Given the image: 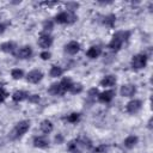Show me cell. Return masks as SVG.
<instances>
[{"instance_id":"cell-10","label":"cell","mask_w":153,"mask_h":153,"mask_svg":"<svg viewBox=\"0 0 153 153\" xmlns=\"http://www.w3.org/2000/svg\"><path fill=\"white\" fill-rule=\"evenodd\" d=\"M79 50H80V44L76 41H71L65 45V51L69 55H75Z\"/></svg>"},{"instance_id":"cell-11","label":"cell","mask_w":153,"mask_h":153,"mask_svg":"<svg viewBox=\"0 0 153 153\" xmlns=\"http://www.w3.org/2000/svg\"><path fill=\"white\" fill-rule=\"evenodd\" d=\"M114 96H115V91L114 90H108V91H104V92L98 94V100L102 102V103H110L112 100Z\"/></svg>"},{"instance_id":"cell-21","label":"cell","mask_w":153,"mask_h":153,"mask_svg":"<svg viewBox=\"0 0 153 153\" xmlns=\"http://www.w3.org/2000/svg\"><path fill=\"white\" fill-rule=\"evenodd\" d=\"M49 74H50V76H51V78H57V76H61V75L63 74V68H62V67H60V66L54 65V66H51Z\"/></svg>"},{"instance_id":"cell-27","label":"cell","mask_w":153,"mask_h":153,"mask_svg":"<svg viewBox=\"0 0 153 153\" xmlns=\"http://www.w3.org/2000/svg\"><path fill=\"white\" fill-rule=\"evenodd\" d=\"M66 6H67V8H68L69 12H74L79 7V4L78 2H67Z\"/></svg>"},{"instance_id":"cell-2","label":"cell","mask_w":153,"mask_h":153,"mask_svg":"<svg viewBox=\"0 0 153 153\" xmlns=\"http://www.w3.org/2000/svg\"><path fill=\"white\" fill-rule=\"evenodd\" d=\"M30 128V121L27 120H23V121H19L14 128L12 129V131L10 133V139L11 140H17L19 137H22Z\"/></svg>"},{"instance_id":"cell-32","label":"cell","mask_w":153,"mask_h":153,"mask_svg":"<svg viewBox=\"0 0 153 153\" xmlns=\"http://www.w3.org/2000/svg\"><path fill=\"white\" fill-rule=\"evenodd\" d=\"M39 56H41V59H42V60H49V59H50V56H51V54H50L49 51H47V50H45V51H42Z\"/></svg>"},{"instance_id":"cell-34","label":"cell","mask_w":153,"mask_h":153,"mask_svg":"<svg viewBox=\"0 0 153 153\" xmlns=\"http://www.w3.org/2000/svg\"><path fill=\"white\" fill-rule=\"evenodd\" d=\"M6 26H7V24H5V23H1V22H0V35L5 32V30H6Z\"/></svg>"},{"instance_id":"cell-26","label":"cell","mask_w":153,"mask_h":153,"mask_svg":"<svg viewBox=\"0 0 153 153\" xmlns=\"http://www.w3.org/2000/svg\"><path fill=\"white\" fill-rule=\"evenodd\" d=\"M53 27H54V23H53V20H44L43 22V30L44 31H51L53 30Z\"/></svg>"},{"instance_id":"cell-18","label":"cell","mask_w":153,"mask_h":153,"mask_svg":"<svg viewBox=\"0 0 153 153\" xmlns=\"http://www.w3.org/2000/svg\"><path fill=\"white\" fill-rule=\"evenodd\" d=\"M48 92H49L50 94H54V96H61V94L65 93L63 90H62V87H61V85H60V82H54V84H51L50 87H49V90H48Z\"/></svg>"},{"instance_id":"cell-22","label":"cell","mask_w":153,"mask_h":153,"mask_svg":"<svg viewBox=\"0 0 153 153\" xmlns=\"http://www.w3.org/2000/svg\"><path fill=\"white\" fill-rule=\"evenodd\" d=\"M65 120H66L67 122H69V123H76V122H79V120H80V114H79V112H72V114L67 115V116L65 117Z\"/></svg>"},{"instance_id":"cell-29","label":"cell","mask_w":153,"mask_h":153,"mask_svg":"<svg viewBox=\"0 0 153 153\" xmlns=\"http://www.w3.org/2000/svg\"><path fill=\"white\" fill-rule=\"evenodd\" d=\"M97 94H98V90H97V88H91V90L88 91V98H90V99H94Z\"/></svg>"},{"instance_id":"cell-4","label":"cell","mask_w":153,"mask_h":153,"mask_svg":"<svg viewBox=\"0 0 153 153\" xmlns=\"http://www.w3.org/2000/svg\"><path fill=\"white\" fill-rule=\"evenodd\" d=\"M147 56L145 54H136L131 57V61H130V66L135 71H139V69H142L146 67L147 65Z\"/></svg>"},{"instance_id":"cell-5","label":"cell","mask_w":153,"mask_h":153,"mask_svg":"<svg viewBox=\"0 0 153 153\" xmlns=\"http://www.w3.org/2000/svg\"><path fill=\"white\" fill-rule=\"evenodd\" d=\"M141 108H142V102L139 100V99H133V100H130V102L127 103V105H126V111H127L128 114L134 115V114L139 112V111L141 110Z\"/></svg>"},{"instance_id":"cell-35","label":"cell","mask_w":153,"mask_h":153,"mask_svg":"<svg viewBox=\"0 0 153 153\" xmlns=\"http://www.w3.org/2000/svg\"><path fill=\"white\" fill-rule=\"evenodd\" d=\"M148 129H152V118H149V121H148Z\"/></svg>"},{"instance_id":"cell-14","label":"cell","mask_w":153,"mask_h":153,"mask_svg":"<svg viewBox=\"0 0 153 153\" xmlns=\"http://www.w3.org/2000/svg\"><path fill=\"white\" fill-rule=\"evenodd\" d=\"M102 54V48L99 45H92L87 51H86V55L87 57L90 59H97L99 57V55Z\"/></svg>"},{"instance_id":"cell-31","label":"cell","mask_w":153,"mask_h":153,"mask_svg":"<svg viewBox=\"0 0 153 153\" xmlns=\"http://www.w3.org/2000/svg\"><path fill=\"white\" fill-rule=\"evenodd\" d=\"M106 149H108V146L106 145H100L99 147H97L94 149V152H97V153H105Z\"/></svg>"},{"instance_id":"cell-28","label":"cell","mask_w":153,"mask_h":153,"mask_svg":"<svg viewBox=\"0 0 153 153\" xmlns=\"http://www.w3.org/2000/svg\"><path fill=\"white\" fill-rule=\"evenodd\" d=\"M7 97H8V93L2 87H0V103H2Z\"/></svg>"},{"instance_id":"cell-12","label":"cell","mask_w":153,"mask_h":153,"mask_svg":"<svg viewBox=\"0 0 153 153\" xmlns=\"http://www.w3.org/2000/svg\"><path fill=\"white\" fill-rule=\"evenodd\" d=\"M33 146L36 148H47L49 147V140L45 136H36L33 139Z\"/></svg>"},{"instance_id":"cell-13","label":"cell","mask_w":153,"mask_h":153,"mask_svg":"<svg viewBox=\"0 0 153 153\" xmlns=\"http://www.w3.org/2000/svg\"><path fill=\"white\" fill-rule=\"evenodd\" d=\"M0 49L4 51V53H10V54H14L16 49H17V44L12 41H8V42H5L0 45Z\"/></svg>"},{"instance_id":"cell-16","label":"cell","mask_w":153,"mask_h":153,"mask_svg":"<svg viewBox=\"0 0 153 153\" xmlns=\"http://www.w3.org/2000/svg\"><path fill=\"white\" fill-rule=\"evenodd\" d=\"M29 96H30V94H29L26 91L18 90V91H16V92L12 94V99H13L14 102H23V100L27 99V98H29Z\"/></svg>"},{"instance_id":"cell-30","label":"cell","mask_w":153,"mask_h":153,"mask_svg":"<svg viewBox=\"0 0 153 153\" xmlns=\"http://www.w3.org/2000/svg\"><path fill=\"white\" fill-rule=\"evenodd\" d=\"M27 99H29V102H31V103H38L39 96H38V94H30Z\"/></svg>"},{"instance_id":"cell-33","label":"cell","mask_w":153,"mask_h":153,"mask_svg":"<svg viewBox=\"0 0 153 153\" xmlns=\"http://www.w3.org/2000/svg\"><path fill=\"white\" fill-rule=\"evenodd\" d=\"M55 141H56V143H62V141H63L62 134H57V135L55 136Z\"/></svg>"},{"instance_id":"cell-3","label":"cell","mask_w":153,"mask_h":153,"mask_svg":"<svg viewBox=\"0 0 153 153\" xmlns=\"http://www.w3.org/2000/svg\"><path fill=\"white\" fill-rule=\"evenodd\" d=\"M78 20V16L74 12H69V11H65V12H60L59 14L55 16V22L57 24H73Z\"/></svg>"},{"instance_id":"cell-1","label":"cell","mask_w":153,"mask_h":153,"mask_svg":"<svg viewBox=\"0 0 153 153\" xmlns=\"http://www.w3.org/2000/svg\"><path fill=\"white\" fill-rule=\"evenodd\" d=\"M129 37H130V31H128V30L117 31V32L112 36V38H111V41H110L108 48H109L111 51H115V53H116V51H118V50L122 48V44L126 43V42L129 39Z\"/></svg>"},{"instance_id":"cell-8","label":"cell","mask_w":153,"mask_h":153,"mask_svg":"<svg viewBox=\"0 0 153 153\" xmlns=\"http://www.w3.org/2000/svg\"><path fill=\"white\" fill-rule=\"evenodd\" d=\"M135 92H136V86L133 84H124L120 88V93L123 97H131L135 94Z\"/></svg>"},{"instance_id":"cell-24","label":"cell","mask_w":153,"mask_h":153,"mask_svg":"<svg viewBox=\"0 0 153 153\" xmlns=\"http://www.w3.org/2000/svg\"><path fill=\"white\" fill-rule=\"evenodd\" d=\"M82 90H84V87H82V85L80 82H73L72 86H71V88H69V92L73 93V94H78Z\"/></svg>"},{"instance_id":"cell-36","label":"cell","mask_w":153,"mask_h":153,"mask_svg":"<svg viewBox=\"0 0 153 153\" xmlns=\"http://www.w3.org/2000/svg\"><path fill=\"white\" fill-rule=\"evenodd\" d=\"M2 143H4V141H2V139H0V146H2Z\"/></svg>"},{"instance_id":"cell-23","label":"cell","mask_w":153,"mask_h":153,"mask_svg":"<svg viewBox=\"0 0 153 153\" xmlns=\"http://www.w3.org/2000/svg\"><path fill=\"white\" fill-rule=\"evenodd\" d=\"M72 84H73V81H72L69 78H65V79H62V80L60 81V85H61V87H62L63 92L69 91V88H71Z\"/></svg>"},{"instance_id":"cell-15","label":"cell","mask_w":153,"mask_h":153,"mask_svg":"<svg viewBox=\"0 0 153 153\" xmlns=\"http://www.w3.org/2000/svg\"><path fill=\"white\" fill-rule=\"evenodd\" d=\"M100 86H104V87H111L116 84V76L115 75H105L102 80H100Z\"/></svg>"},{"instance_id":"cell-17","label":"cell","mask_w":153,"mask_h":153,"mask_svg":"<svg viewBox=\"0 0 153 153\" xmlns=\"http://www.w3.org/2000/svg\"><path fill=\"white\" fill-rule=\"evenodd\" d=\"M53 128H54V126H53L51 121H49V120H43V121L41 122V124H39V129H41L42 133H44V134L51 133V131H53Z\"/></svg>"},{"instance_id":"cell-20","label":"cell","mask_w":153,"mask_h":153,"mask_svg":"<svg viewBox=\"0 0 153 153\" xmlns=\"http://www.w3.org/2000/svg\"><path fill=\"white\" fill-rule=\"evenodd\" d=\"M137 141H139V137H137V136H135V135H129L128 137L124 139L123 143H124V147H127V148H133V147L137 143Z\"/></svg>"},{"instance_id":"cell-7","label":"cell","mask_w":153,"mask_h":153,"mask_svg":"<svg viewBox=\"0 0 153 153\" xmlns=\"http://www.w3.org/2000/svg\"><path fill=\"white\" fill-rule=\"evenodd\" d=\"M31 55H32V48L30 45H24V47L19 48L17 50V53H14V56L17 59H22V60L29 59Z\"/></svg>"},{"instance_id":"cell-9","label":"cell","mask_w":153,"mask_h":153,"mask_svg":"<svg viewBox=\"0 0 153 153\" xmlns=\"http://www.w3.org/2000/svg\"><path fill=\"white\" fill-rule=\"evenodd\" d=\"M42 78H43V73H42L41 71H38V69H33V71L29 72L27 75H26V80H27L29 82H31V84H37V82H39V81L42 80Z\"/></svg>"},{"instance_id":"cell-6","label":"cell","mask_w":153,"mask_h":153,"mask_svg":"<svg viewBox=\"0 0 153 153\" xmlns=\"http://www.w3.org/2000/svg\"><path fill=\"white\" fill-rule=\"evenodd\" d=\"M53 41L54 38L49 35V33H41L39 38H38V45L43 49H47V48H50V45L53 44Z\"/></svg>"},{"instance_id":"cell-19","label":"cell","mask_w":153,"mask_h":153,"mask_svg":"<svg viewBox=\"0 0 153 153\" xmlns=\"http://www.w3.org/2000/svg\"><path fill=\"white\" fill-rule=\"evenodd\" d=\"M102 23L108 26V27H114L115 23H116V16L115 14H108V16H104L103 19H102Z\"/></svg>"},{"instance_id":"cell-25","label":"cell","mask_w":153,"mask_h":153,"mask_svg":"<svg viewBox=\"0 0 153 153\" xmlns=\"http://www.w3.org/2000/svg\"><path fill=\"white\" fill-rule=\"evenodd\" d=\"M11 75H12V78H13L14 80H19V79L23 78L24 72H23L22 69H19V68H16V69H12V71H11Z\"/></svg>"}]
</instances>
